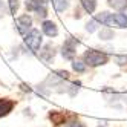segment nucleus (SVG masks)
Here are the masks:
<instances>
[{
  "instance_id": "obj_13",
  "label": "nucleus",
  "mask_w": 127,
  "mask_h": 127,
  "mask_svg": "<svg viewBox=\"0 0 127 127\" xmlns=\"http://www.w3.org/2000/svg\"><path fill=\"white\" fill-rule=\"evenodd\" d=\"M99 38H103V40H110V38H113V31L109 29V28L101 29V31H99Z\"/></svg>"
},
{
  "instance_id": "obj_3",
  "label": "nucleus",
  "mask_w": 127,
  "mask_h": 127,
  "mask_svg": "<svg viewBox=\"0 0 127 127\" xmlns=\"http://www.w3.org/2000/svg\"><path fill=\"white\" fill-rule=\"evenodd\" d=\"M26 9L28 11H35L38 17H46V2L44 0H28L26 2Z\"/></svg>"
},
{
  "instance_id": "obj_6",
  "label": "nucleus",
  "mask_w": 127,
  "mask_h": 127,
  "mask_svg": "<svg viewBox=\"0 0 127 127\" xmlns=\"http://www.w3.org/2000/svg\"><path fill=\"white\" fill-rule=\"evenodd\" d=\"M41 28H43V32L48 35V37H55V35L58 34V29H57V25L54 23V22H49V20H46V22H43V25H41Z\"/></svg>"
},
{
  "instance_id": "obj_19",
  "label": "nucleus",
  "mask_w": 127,
  "mask_h": 127,
  "mask_svg": "<svg viewBox=\"0 0 127 127\" xmlns=\"http://www.w3.org/2000/svg\"><path fill=\"white\" fill-rule=\"evenodd\" d=\"M57 74H58V75H60L61 78H64V80H66V78L69 77V74H67L66 70H57Z\"/></svg>"
},
{
  "instance_id": "obj_17",
  "label": "nucleus",
  "mask_w": 127,
  "mask_h": 127,
  "mask_svg": "<svg viewBox=\"0 0 127 127\" xmlns=\"http://www.w3.org/2000/svg\"><path fill=\"white\" fill-rule=\"evenodd\" d=\"M6 15V9H5V5H3V2L0 0V17H5Z\"/></svg>"
},
{
  "instance_id": "obj_15",
  "label": "nucleus",
  "mask_w": 127,
  "mask_h": 127,
  "mask_svg": "<svg viewBox=\"0 0 127 127\" xmlns=\"http://www.w3.org/2000/svg\"><path fill=\"white\" fill-rule=\"evenodd\" d=\"M96 23H98V22H96L95 19H94V20H90V22L86 25V29H87L89 32H94V31L96 29Z\"/></svg>"
},
{
  "instance_id": "obj_20",
  "label": "nucleus",
  "mask_w": 127,
  "mask_h": 127,
  "mask_svg": "<svg viewBox=\"0 0 127 127\" xmlns=\"http://www.w3.org/2000/svg\"><path fill=\"white\" fill-rule=\"evenodd\" d=\"M123 14H124L126 17H127V8H124V9H123Z\"/></svg>"
},
{
  "instance_id": "obj_7",
  "label": "nucleus",
  "mask_w": 127,
  "mask_h": 127,
  "mask_svg": "<svg viewBox=\"0 0 127 127\" xmlns=\"http://www.w3.org/2000/svg\"><path fill=\"white\" fill-rule=\"evenodd\" d=\"M12 107H14V101H11L8 98L0 99V116H6L12 110Z\"/></svg>"
},
{
  "instance_id": "obj_1",
  "label": "nucleus",
  "mask_w": 127,
  "mask_h": 127,
  "mask_svg": "<svg viewBox=\"0 0 127 127\" xmlns=\"http://www.w3.org/2000/svg\"><path fill=\"white\" fill-rule=\"evenodd\" d=\"M84 63L92 67L96 66H101L107 63V55L104 52H99V51H94V49H89L84 52Z\"/></svg>"
},
{
  "instance_id": "obj_12",
  "label": "nucleus",
  "mask_w": 127,
  "mask_h": 127,
  "mask_svg": "<svg viewBox=\"0 0 127 127\" xmlns=\"http://www.w3.org/2000/svg\"><path fill=\"white\" fill-rule=\"evenodd\" d=\"M51 120H52V123L54 124H63V121H64V115L63 113H60V112H52L51 113Z\"/></svg>"
},
{
  "instance_id": "obj_11",
  "label": "nucleus",
  "mask_w": 127,
  "mask_h": 127,
  "mask_svg": "<svg viewBox=\"0 0 127 127\" xmlns=\"http://www.w3.org/2000/svg\"><path fill=\"white\" fill-rule=\"evenodd\" d=\"M41 55V58L44 60V61H49V60H52V57H54V48H51V46H46L43 49V52L40 54Z\"/></svg>"
},
{
  "instance_id": "obj_5",
  "label": "nucleus",
  "mask_w": 127,
  "mask_h": 127,
  "mask_svg": "<svg viewBox=\"0 0 127 127\" xmlns=\"http://www.w3.org/2000/svg\"><path fill=\"white\" fill-rule=\"evenodd\" d=\"M15 23H17V29H19V32L20 34H26L28 29L32 26V19L28 14H25V15H20Z\"/></svg>"
},
{
  "instance_id": "obj_2",
  "label": "nucleus",
  "mask_w": 127,
  "mask_h": 127,
  "mask_svg": "<svg viewBox=\"0 0 127 127\" xmlns=\"http://www.w3.org/2000/svg\"><path fill=\"white\" fill-rule=\"evenodd\" d=\"M25 43L32 52L38 51L40 49V44H41V34L38 29H31L28 34H26V38H25Z\"/></svg>"
},
{
  "instance_id": "obj_21",
  "label": "nucleus",
  "mask_w": 127,
  "mask_h": 127,
  "mask_svg": "<svg viewBox=\"0 0 127 127\" xmlns=\"http://www.w3.org/2000/svg\"><path fill=\"white\" fill-rule=\"evenodd\" d=\"M74 127H84L83 124H74Z\"/></svg>"
},
{
  "instance_id": "obj_9",
  "label": "nucleus",
  "mask_w": 127,
  "mask_h": 127,
  "mask_svg": "<svg viewBox=\"0 0 127 127\" xmlns=\"http://www.w3.org/2000/svg\"><path fill=\"white\" fill-rule=\"evenodd\" d=\"M81 5H83L84 11L89 12V14L94 12L95 8H96V2H95V0H81Z\"/></svg>"
},
{
  "instance_id": "obj_10",
  "label": "nucleus",
  "mask_w": 127,
  "mask_h": 127,
  "mask_svg": "<svg viewBox=\"0 0 127 127\" xmlns=\"http://www.w3.org/2000/svg\"><path fill=\"white\" fill-rule=\"evenodd\" d=\"M109 5L115 9H124L127 8V0H109Z\"/></svg>"
},
{
  "instance_id": "obj_16",
  "label": "nucleus",
  "mask_w": 127,
  "mask_h": 127,
  "mask_svg": "<svg viewBox=\"0 0 127 127\" xmlns=\"http://www.w3.org/2000/svg\"><path fill=\"white\" fill-rule=\"evenodd\" d=\"M17 8H19V0H9V9L12 14H15Z\"/></svg>"
},
{
  "instance_id": "obj_18",
  "label": "nucleus",
  "mask_w": 127,
  "mask_h": 127,
  "mask_svg": "<svg viewBox=\"0 0 127 127\" xmlns=\"http://www.w3.org/2000/svg\"><path fill=\"white\" fill-rule=\"evenodd\" d=\"M116 61H118V64H126L127 63V57H116Z\"/></svg>"
},
{
  "instance_id": "obj_14",
  "label": "nucleus",
  "mask_w": 127,
  "mask_h": 127,
  "mask_svg": "<svg viewBox=\"0 0 127 127\" xmlns=\"http://www.w3.org/2000/svg\"><path fill=\"white\" fill-rule=\"evenodd\" d=\"M86 63L84 61H80V60H75L74 63H72V67H74L75 72H84L86 70Z\"/></svg>"
},
{
  "instance_id": "obj_4",
  "label": "nucleus",
  "mask_w": 127,
  "mask_h": 127,
  "mask_svg": "<svg viewBox=\"0 0 127 127\" xmlns=\"http://www.w3.org/2000/svg\"><path fill=\"white\" fill-rule=\"evenodd\" d=\"M77 44H78V40L77 38H67L64 41V44H63V49H61V54L63 57L67 58V60H72L75 55V49H77Z\"/></svg>"
},
{
  "instance_id": "obj_8",
  "label": "nucleus",
  "mask_w": 127,
  "mask_h": 127,
  "mask_svg": "<svg viewBox=\"0 0 127 127\" xmlns=\"http://www.w3.org/2000/svg\"><path fill=\"white\" fill-rule=\"evenodd\" d=\"M52 3H54V8H55L57 12H63L67 9L69 0H52Z\"/></svg>"
}]
</instances>
